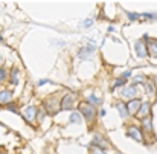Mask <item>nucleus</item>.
Returning <instances> with one entry per match:
<instances>
[{
    "mask_svg": "<svg viewBox=\"0 0 157 154\" xmlns=\"http://www.w3.org/2000/svg\"><path fill=\"white\" fill-rule=\"evenodd\" d=\"M148 111H149V104H142L137 113H139L140 116H145V118H146V115H148Z\"/></svg>",
    "mask_w": 157,
    "mask_h": 154,
    "instance_id": "obj_10",
    "label": "nucleus"
},
{
    "mask_svg": "<svg viewBox=\"0 0 157 154\" xmlns=\"http://www.w3.org/2000/svg\"><path fill=\"white\" fill-rule=\"evenodd\" d=\"M127 134H128L130 137H133L134 140H137V142H142V140H143L140 130H139V128H136V127H130L128 131H127Z\"/></svg>",
    "mask_w": 157,
    "mask_h": 154,
    "instance_id": "obj_4",
    "label": "nucleus"
},
{
    "mask_svg": "<svg viewBox=\"0 0 157 154\" xmlns=\"http://www.w3.org/2000/svg\"><path fill=\"white\" fill-rule=\"evenodd\" d=\"M122 84H125V79H124V78L118 79V81H116V84H114V87H118V85H122Z\"/></svg>",
    "mask_w": 157,
    "mask_h": 154,
    "instance_id": "obj_20",
    "label": "nucleus"
},
{
    "mask_svg": "<svg viewBox=\"0 0 157 154\" xmlns=\"http://www.w3.org/2000/svg\"><path fill=\"white\" fill-rule=\"evenodd\" d=\"M79 108H81V113L84 115V118H86L87 120H92V119H93V116H95V108H93V105H90V104H83Z\"/></svg>",
    "mask_w": 157,
    "mask_h": 154,
    "instance_id": "obj_1",
    "label": "nucleus"
},
{
    "mask_svg": "<svg viewBox=\"0 0 157 154\" xmlns=\"http://www.w3.org/2000/svg\"><path fill=\"white\" fill-rule=\"evenodd\" d=\"M0 41H2V37H0Z\"/></svg>",
    "mask_w": 157,
    "mask_h": 154,
    "instance_id": "obj_24",
    "label": "nucleus"
},
{
    "mask_svg": "<svg viewBox=\"0 0 157 154\" xmlns=\"http://www.w3.org/2000/svg\"><path fill=\"white\" fill-rule=\"evenodd\" d=\"M93 50H95V48H88V49H87V48H84L83 50L79 52V57H81V58H87V57L90 55V53H92Z\"/></svg>",
    "mask_w": 157,
    "mask_h": 154,
    "instance_id": "obj_12",
    "label": "nucleus"
},
{
    "mask_svg": "<svg viewBox=\"0 0 157 154\" xmlns=\"http://www.w3.org/2000/svg\"><path fill=\"white\" fill-rule=\"evenodd\" d=\"M5 78H6V72L3 69H0V81H3Z\"/></svg>",
    "mask_w": 157,
    "mask_h": 154,
    "instance_id": "obj_18",
    "label": "nucleus"
},
{
    "mask_svg": "<svg viewBox=\"0 0 157 154\" xmlns=\"http://www.w3.org/2000/svg\"><path fill=\"white\" fill-rule=\"evenodd\" d=\"M90 24H92L90 20H88V22H84V26H90Z\"/></svg>",
    "mask_w": 157,
    "mask_h": 154,
    "instance_id": "obj_23",
    "label": "nucleus"
},
{
    "mask_svg": "<svg viewBox=\"0 0 157 154\" xmlns=\"http://www.w3.org/2000/svg\"><path fill=\"white\" fill-rule=\"evenodd\" d=\"M142 125H143V130L149 133V131L153 130V125H151V118H148V116H146V118H143V119H142Z\"/></svg>",
    "mask_w": 157,
    "mask_h": 154,
    "instance_id": "obj_8",
    "label": "nucleus"
},
{
    "mask_svg": "<svg viewBox=\"0 0 157 154\" xmlns=\"http://www.w3.org/2000/svg\"><path fill=\"white\" fill-rule=\"evenodd\" d=\"M128 17H130V20H136L139 15H137V14H128Z\"/></svg>",
    "mask_w": 157,
    "mask_h": 154,
    "instance_id": "obj_22",
    "label": "nucleus"
},
{
    "mask_svg": "<svg viewBox=\"0 0 157 154\" xmlns=\"http://www.w3.org/2000/svg\"><path fill=\"white\" fill-rule=\"evenodd\" d=\"M92 154H105V153H104V150H102V148L101 150L99 148H93L92 150Z\"/></svg>",
    "mask_w": 157,
    "mask_h": 154,
    "instance_id": "obj_17",
    "label": "nucleus"
},
{
    "mask_svg": "<svg viewBox=\"0 0 157 154\" xmlns=\"http://www.w3.org/2000/svg\"><path fill=\"white\" fill-rule=\"evenodd\" d=\"M11 83H12V84H17V83H18V70H17V69L12 70V75H11Z\"/></svg>",
    "mask_w": 157,
    "mask_h": 154,
    "instance_id": "obj_14",
    "label": "nucleus"
},
{
    "mask_svg": "<svg viewBox=\"0 0 157 154\" xmlns=\"http://www.w3.org/2000/svg\"><path fill=\"white\" fill-rule=\"evenodd\" d=\"M75 102V95H72V93H69V95H66V96H63V99H61V104H60V107L63 110H67V108H70L72 107V104Z\"/></svg>",
    "mask_w": 157,
    "mask_h": 154,
    "instance_id": "obj_2",
    "label": "nucleus"
},
{
    "mask_svg": "<svg viewBox=\"0 0 157 154\" xmlns=\"http://www.w3.org/2000/svg\"><path fill=\"white\" fill-rule=\"evenodd\" d=\"M11 98H12V93L11 92H0V102L9 101Z\"/></svg>",
    "mask_w": 157,
    "mask_h": 154,
    "instance_id": "obj_11",
    "label": "nucleus"
},
{
    "mask_svg": "<svg viewBox=\"0 0 157 154\" xmlns=\"http://www.w3.org/2000/svg\"><path fill=\"white\" fill-rule=\"evenodd\" d=\"M140 101H137V99H131L130 101V104L127 105V108H128V113L130 115H133V113H137L139 108H140Z\"/></svg>",
    "mask_w": 157,
    "mask_h": 154,
    "instance_id": "obj_5",
    "label": "nucleus"
},
{
    "mask_svg": "<svg viewBox=\"0 0 157 154\" xmlns=\"http://www.w3.org/2000/svg\"><path fill=\"white\" fill-rule=\"evenodd\" d=\"M134 49H136V53H137V57L139 58H145L148 55V48L145 44H143L142 41H137L134 46Z\"/></svg>",
    "mask_w": 157,
    "mask_h": 154,
    "instance_id": "obj_3",
    "label": "nucleus"
},
{
    "mask_svg": "<svg viewBox=\"0 0 157 154\" xmlns=\"http://www.w3.org/2000/svg\"><path fill=\"white\" fill-rule=\"evenodd\" d=\"M35 111H37L35 107H32V105L28 107V108H26V111H25V118L28 119V120H32L34 118H35V116H34V115H35Z\"/></svg>",
    "mask_w": 157,
    "mask_h": 154,
    "instance_id": "obj_7",
    "label": "nucleus"
},
{
    "mask_svg": "<svg viewBox=\"0 0 157 154\" xmlns=\"http://www.w3.org/2000/svg\"><path fill=\"white\" fill-rule=\"evenodd\" d=\"M116 107H118V110H119V113H121V116L122 118H127L128 115H130V113H128V108H127V107L124 105V104H116Z\"/></svg>",
    "mask_w": 157,
    "mask_h": 154,
    "instance_id": "obj_9",
    "label": "nucleus"
},
{
    "mask_svg": "<svg viewBox=\"0 0 157 154\" xmlns=\"http://www.w3.org/2000/svg\"><path fill=\"white\" fill-rule=\"evenodd\" d=\"M8 110H11V111H17V107L14 105V104H8V107H6Z\"/></svg>",
    "mask_w": 157,
    "mask_h": 154,
    "instance_id": "obj_19",
    "label": "nucleus"
},
{
    "mask_svg": "<svg viewBox=\"0 0 157 154\" xmlns=\"http://www.w3.org/2000/svg\"><path fill=\"white\" fill-rule=\"evenodd\" d=\"M130 75H131V72H130V70H127L125 73H122V78H124V79H125V78H128Z\"/></svg>",
    "mask_w": 157,
    "mask_h": 154,
    "instance_id": "obj_21",
    "label": "nucleus"
},
{
    "mask_svg": "<svg viewBox=\"0 0 157 154\" xmlns=\"http://www.w3.org/2000/svg\"><path fill=\"white\" fill-rule=\"evenodd\" d=\"M70 120H72V122H76V124H79V122H81L79 115H78V113H73V115L70 116Z\"/></svg>",
    "mask_w": 157,
    "mask_h": 154,
    "instance_id": "obj_16",
    "label": "nucleus"
},
{
    "mask_svg": "<svg viewBox=\"0 0 157 154\" xmlns=\"http://www.w3.org/2000/svg\"><path fill=\"white\" fill-rule=\"evenodd\" d=\"M136 93H137L136 85H131V87H125V89H122V93H121V95L124 96V98H134Z\"/></svg>",
    "mask_w": 157,
    "mask_h": 154,
    "instance_id": "obj_6",
    "label": "nucleus"
},
{
    "mask_svg": "<svg viewBox=\"0 0 157 154\" xmlns=\"http://www.w3.org/2000/svg\"><path fill=\"white\" fill-rule=\"evenodd\" d=\"M87 101H88V102H95V104H99V102H101V99H99V98H96L95 95H90V96L87 98Z\"/></svg>",
    "mask_w": 157,
    "mask_h": 154,
    "instance_id": "obj_15",
    "label": "nucleus"
},
{
    "mask_svg": "<svg viewBox=\"0 0 157 154\" xmlns=\"http://www.w3.org/2000/svg\"><path fill=\"white\" fill-rule=\"evenodd\" d=\"M149 52H151V55L157 57V41H151V43H149Z\"/></svg>",
    "mask_w": 157,
    "mask_h": 154,
    "instance_id": "obj_13",
    "label": "nucleus"
}]
</instances>
